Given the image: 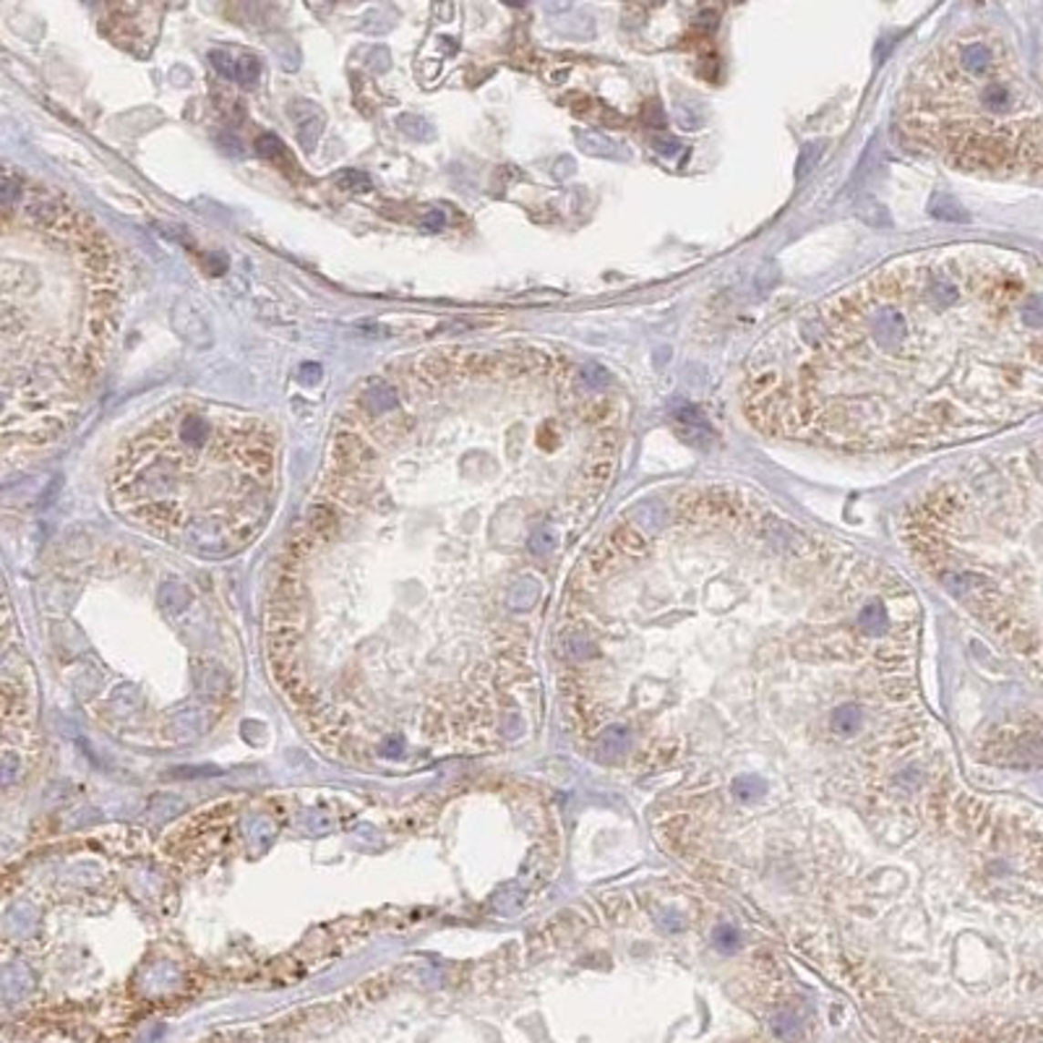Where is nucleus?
<instances>
[{"mask_svg": "<svg viewBox=\"0 0 1043 1043\" xmlns=\"http://www.w3.org/2000/svg\"><path fill=\"white\" fill-rule=\"evenodd\" d=\"M744 412L835 451L955 447L1043 412V256L921 248L790 314L754 347Z\"/></svg>", "mask_w": 1043, "mask_h": 1043, "instance_id": "nucleus-1", "label": "nucleus"}, {"mask_svg": "<svg viewBox=\"0 0 1043 1043\" xmlns=\"http://www.w3.org/2000/svg\"><path fill=\"white\" fill-rule=\"evenodd\" d=\"M277 483V439L248 412L186 399L133 436L115 460L112 493L123 514L165 538L181 535L191 506L199 545L204 506L214 501L235 548L263 524Z\"/></svg>", "mask_w": 1043, "mask_h": 1043, "instance_id": "nucleus-2", "label": "nucleus"}, {"mask_svg": "<svg viewBox=\"0 0 1043 1043\" xmlns=\"http://www.w3.org/2000/svg\"><path fill=\"white\" fill-rule=\"evenodd\" d=\"M897 123L913 147L955 168L1015 175L1043 168V99L1002 29L968 24L908 78Z\"/></svg>", "mask_w": 1043, "mask_h": 1043, "instance_id": "nucleus-3", "label": "nucleus"}, {"mask_svg": "<svg viewBox=\"0 0 1043 1043\" xmlns=\"http://www.w3.org/2000/svg\"><path fill=\"white\" fill-rule=\"evenodd\" d=\"M932 501L1023 542L1030 563L1043 569V441L994 457L936 491Z\"/></svg>", "mask_w": 1043, "mask_h": 1043, "instance_id": "nucleus-4", "label": "nucleus"}, {"mask_svg": "<svg viewBox=\"0 0 1043 1043\" xmlns=\"http://www.w3.org/2000/svg\"><path fill=\"white\" fill-rule=\"evenodd\" d=\"M858 629L869 636H879L890 629V614L882 600H869L858 614Z\"/></svg>", "mask_w": 1043, "mask_h": 1043, "instance_id": "nucleus-5", "label": "nucleus"}, {"mask_svg": "<svg viewBox=\"0 0 1043 1043\" xmlns=\"http://www.w3.org/2000/svg\"><path fill=\"white\" fill-rule=\"evenodd\" d=\"M629 730L621 726L615 728H608L605 733H603V738H600V746H597V751H600V757L603 759H621V757H626V751H629Z\"/></svg>", "mask_w": 1043, "mask_h": 1043, "instance_id": "nucleus-6", "label": "nucleus"}, {"mask_svg": "<svg viewBox=\"0 0 1043 1043\" xmlns=\"http://www.w3.org/2000/svg\"><path fill=\"white\" fill-rule=\"evenodd\" d=\"M861 728V707L856 705H842L832 712V730L840 736H853Z\"/></svg>", "mask_w": 1043, "mask_h": 1043, "instance_id": "nucleus-7", "label": "nucleus"}, {"mask_svg": "<svg viewBox=\"0 0 1043 1043\" xmlns=\"http://www.w3.org/2000/svg\"><path fill=\"white\" fill-rule=\"evenodd\" d=\"M767 793V782L762 778H754V775H744V778H736L733 780V796L738 801H757Z\"/></svg>", "mask_w": 1043, "mask_h": 1043, "instance_id": "nucleus-8", "label": "nucleus"}, {"mask_svg": "<svg viewBox=\"0 0 1043 1043\" xmlns=\"http://www.w3.org/2000/svg\"><path fill=\"white\" fill-rule=\"evenodd\" d=\"M712 942H715V947L720 952H736L741 947V934H738L736 926L723 924V926H718V929L712 932Z\"/></svg>", "mask_w": 1043, "mask_h": 1043, "instance_id": "nucleus-9", "label": "nucleus"}, {"mask_svg": "<svg viewBox=\"0 0 1043 1043\" xmlns=\"http://www.w3.org/2000/svg\"><path fill=\"white\" fill-rule=\"evenodd\" d=\"M772 1025H775V1033H778V1036H788V1033L796 1028V1017H793L790 1012H780Z\"/></svg>", "mask_w": 1043, "mask_h": 1043, "instance_id": "nucleus-10", "label": "nucleus"}]
</instances>
